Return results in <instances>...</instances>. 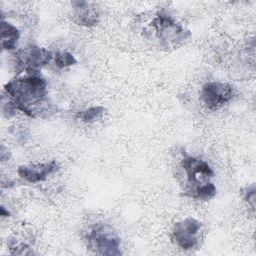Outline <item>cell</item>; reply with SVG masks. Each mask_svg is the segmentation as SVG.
<instances>
[{
    "label": "cell",
    "instance_id": "1",
    "mask_svg": "<svg viewBox=\"0 0 256 256\" xmlns=\"http://www.w3.org/2000/svg\"><path fill=\"white\" fill-rule=\"evenodd\" d=\"M4 90L15 108L31 118L38 117L47 104V82L36 73L12 79L5 84Z\"/></svg>",
    "mask_w": 256,
    "mask_h": 256
},
{
    "label": "cell",
    "instance_id": "2",
    "mask_svg": "<svg viewBox=\"0 0 256 256\" xmlns=\"http://www.w3.org/2000/svg\"><path fill=\"white\" fill-rule=\"evenodd\" d=\"M180 167L185 173V196L207 201L216 195L217 188L210 181L214 176V171L207 161L200 157L185 154L180 161Z\"/></svg>",
    "mask_w": 256,
    "mask_h": 256
},
{
    "label": "cell",
    "instance_id": "3",
    "mask_svg": "<svg viewBox=\"0 0 256 256\" xmlns=\"http://www.w3.org/2000/svg\"><path fill=\"white\" fill-rule=\"evenodd\" d=\"M150 26L154 31L159 46L166 50L176 48L191 36V32L188 29L178 23L172 16L163 12H158L154 16Z\"/></svg>",
    "mask_w": 256,
    "mask_h": 256
},
{
    "label": "cell",
    "instance_id": "4",
    "mask_svg": "<svg viewBox=\"0 0 256 256\" xmlns=\"http://www.w3.org/2000/svg\"><path fill=\"white\" fill-rule=\"evenodd\" d=\"M88 247L96 254L118 256L122 254L121 239L107 224L97 223L86 234Z\"/></svg>",
    "mask_w": 256,
    "mask_h": 256
},
{
    "label": "cell",
    "instance_id": "5",
    "mask_svg": "<svg viewBox=\"0 0 256 256\" xmlns=\"http://www.w3.org/2000/svg\"><path fill=\"white\" fill-rule=\"evenodd\" d=\"M202 223L194 217H186L173 225L172 241L183 250H192L199 244Z\"/></svg>",
    "mask_w": 256,
    "mask_h": 256
},
{
    "label": "cell",
    "instance_id": "6",
    "mask_svg": "<svg viewBox=\"0 0 256 256\" xmlns=\"http://www.w3.org/2000/svg\"><path fill=\"white\" fill-rule=\"evenodd\" d=\"M235 96V89L225 82L212 81L204 84L200 91V98L204 106L210 111H217L228 104Z\"/></svg>",
    "mask_w": 256,
    "mask_h": 256
},
{
    "label": "cell",
    "instance_id": "7",
    "mask_svg": "<svg viewBox=\"0 0 256 256\" xmlns=\"http://www.w3.org/2000/svg\"><path fill=\"white\" fill-rule=\"evenodd\" d=\"M16 68L19 71L35 73L37 70L48 64L54 57L53 53L44 47L30 45L15 52Z\"/></svg>",
    "mask_w": 256,
    "mask_h": 256
},
{
    "label": "cell",
    "instance_id": "8",
    "mask_svg": "<svg viewBox=\"0 0 256 256\" xmlns=\"http://www.w3.org/2000/svg\"><path fill=\"white\" fill-rule=\"evenodd\" d=\"M58 169L59 164L55 160H52L45 163L20 165L17 169V174L29 183H38L45 181L49 175L55 173Z\"/></svg>",
    "mask_w": 256,
    "mask_h": 256
},
{
    "label": "cell",
    "instance_id": "9",
    "mask_svg": "<svg viewBox=\"0 0 256 256\" xmlns=\"http://www.w3.org/2000/svg\"><path fill=\"white\" fill-rule=\"evenodd\" d=\"M74 15L79 25L84 27H92L99 21V11L93 2L89 1H73L72 3Z\"/></svg>",
    "mask_w": 256,
    "mask_h": 256
},
{
    "label": "cell",
    "instance_id": "10",
    "mask_svg": "<svg viewBox=\"0 0 256 256\" xmlns=\"http://www.w3.org/2000/svg\"><path fill=\"white\" fill-rule=\"evenodd\" d=\"M1 47L3 50L12 51L15 50L20 39V31L18 28L7 21L1 20Z\"/></svg>",
    "mask_w": 256,
    "mask_h": 256
},
{
    "label": "cell",
    "instance_id": "11",
    "mask_svg": "<svg viewBox=\"0 0 256 256\" xmlns=\"http://www.w3.org/2000/svg\"><path fill=\"white\" fill-rule=\"evenodd\" d=\"M105 107L101 105H96V106H91L83 111H80L77 114V117L85 123H93L100 119L102 115L105 112Z\"/></svg>",
    "mask_w": 256,
    "mask_h": 256
},
{
    "label": "cell",
    "instance_id": "12",
    "mask_svg": "<svg viewBox=\"0 0 256 256\" xmlns=\"http://www.w3.org/2000/svg\"><path fill=\"white\" fill-rule=\"evenodd\" d=\"M54 62L58 68L62 69L75 65L77 63V60L70 52H57L56 54H54Z\"/></svg>",
    "mask_w": 256,
    "mask_h": 256
},
{
    "label": "cell",
    "instance_id": "13",
    "mask_svg": "<svg viewBox=\"0 0 256 256\" xmlns=\"http://www.w3.org/2000/svg\"><path fill=\"white\" fill-rule=\"evenodd\" d=\"M255 185L251 184L247 186L244 191V199L253 211L255 210Z\"/></svg>",
    "mask_w": 256,
    "mask_h": 256
},
{
    "label": "cell",
    "instance_id": "14",
    "mask_svg": "<svg viewBox=\"0 0 256 256\" xmlns=\"http://www.w3.org/2000/svg\"><path fill=\"white\" fill-rule=\"evenodd\" d=\"M16 111H18V110L15 108V106L9 100L6 103H3L2 112L6 118H11L12 116H14L16 114Z\"/></svg>",
    "mask_w": 256,
    "mask_h": 256
},
{
    "label": "cell",
    "instance_id": "15",
    "mask_svg": "<svg viewBox=\"0 0 256 256\" xmlns=\"http://www.w3.org/2000/svg\"><path fill=\"white\" fill-rule=\"evenodd\" d=\"M9 215H10L9 211H8V210H6V209H5V207L2 205V206H1V216H3V217H7V216H9Z\"/></svg>",
    "mask_w": 256,
    "mask_h": 256
}]
</instances>
